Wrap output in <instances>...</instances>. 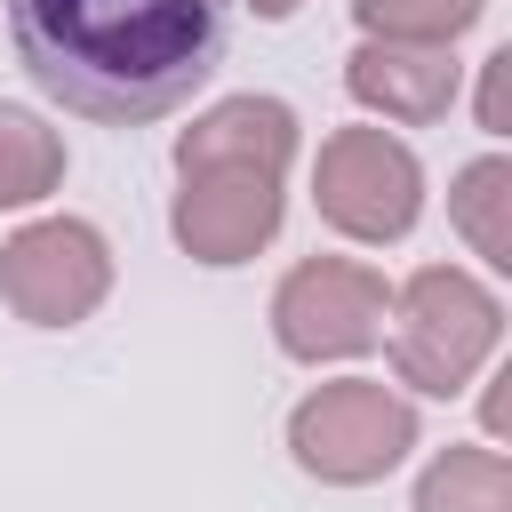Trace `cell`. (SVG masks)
I'll return each mask as SVG.
<instances>
[{
  "label": "cell",
  "mask_w": 512,
  "mask_h": 512,
  "mask_svg": "<svg viewBox=\"0 0 512 512\" xmlns=\"http://www.w3.org/2000/svg\"><path fill=\"white\" fill-rule=\"evenodd\" d=\"M8 40L64 112L144 128L224 64V0H8Z\"/></svg>",
  "instance_id": "1"
},
{
  "label": "cell",
  "mask_w": 512,
  "mask_h": 512,
  "mask_svg": "<svg viewBox=\"0 0 512 512\" xmlns=\"http://www.w3.org/2000/svg\"><path fill=\"white\" fill-rule=\"evenodd\" d=\"M296 160V112L280 96H224L176 136L168 232L200 264H248L280 232V176Z\"/></svg>",
  "instance_id": "2"
},
{
  "label": "cell",
  "mask_w": 512,
  "mask_h": 512,
  "mask_svg": "<svg viewBox=\"0 0 512 512\" xmlns=\"http://www.w3.org/2000/svg\"><path fill=\"white\" fill-rule=\"evenodd\" d=\"M496 336H504V304L456 264H424L392 296V376L432 400L464 392L496 352Z\"/></svg>",
  "instance_id": "3"
},
{
  "label": "cell",
  "mask_w": 512,
  "mask_h": 512,
  "mask_svg": "<svg viewBox=\"0 0 512 512\" xmlns=\"http://www.w3.org/2000/svg\"><path fill=\"white\" fill-rule=\"evenodd\" d=\"M288 448H296V464L312 480L368 488V480H384L416 448V408L392 384H376V376H336V384H320V392L296 400Z\"/></svg>",
  "instance_id": "4"
},
{
  "label": "cell",
  "mask_w": 512,
  "mask_h": 512,
  "mask_svg": "<svg viewBox=\"0 0 512 512\" xmlns=\"http://www.w3.org/2000/svg\"><path fill=\"white\" fill-rule=\"evenodd\" d=\"M312 200L344 240H408L424 216V168L384 128H336V136H320Z\"/></svg>",
  "instance_id": "5"
},
{
  "label": "cell",
  "mask_w": 512,
  "mask_h": 512,
  "mask_svg": "<svg viewBox=\"0 0 512 512\" xmlns=\"http://www.w3.org/2000/svg\"><path fill=\"white\" fill-rule=\"evenodd\" d=\"M384 312H392L384 272L352 256H304L272 288V336L288 360H360L368 344H384Z\"/></svg>",
  "instance_id": "6"
},
{
  "label": "cell",
  "mask_w": 512,
  "mask_h": 512,
  "mask_svg": "<svg viewBox=\"0 0 512 512\" xmlns=\"http://www.w3.org/2000/svg\"><path fill=\"white\" fill-rule=\"evenodd\" d=\"M112 296V248L80 216H40L0 248V304L32 328H72Z\"/></svg>",
  "instance_id": "7"
},
{
  "label": "cell",
  "mask_w": 512,
  "mask_h": 512,
  "mask_svg": "<svg viewBox=\"0 0 512 512\" xmlns=\"http://www.w3.org/2000/svg\"><path fill=\"white\" fill-rule=\"evenodd\" d=\"M344 88L368 112H384L400 128H424L456 104V56H448V40H360L344 56Z\"/></svg>",
  "instance_id": "8"
},
{
  "label": "cell",
  "mask_w": 512,
  "mask_h": 512,
  "mask_svg": "<svg viewBox=\"0 0 512 512\" xmlns=\"http://www.w3.org/2000/svg\"><path fill=\"white\" fill-rule=\"evenodd\" d=\"M416 512H512L504 448H440L416 480Z\"/></svg>",
  "instance_id": "9"
},
{
  "label": "cell",
  "mask_w": 512,
  "mask_h": 512,
  "mask_svg": "<svg viewBox=\"0 0 512 512\" xmlns=\"http://www.w3.org/2000/svg\"><path fill=\"white\" fill-rule=\"evenodd\" d=\"M504 208H512V160L504 152H480L456 184H448V216H456V232L472 240V256L480 264H512V224H504Z\"/></svg>",
  "instance_id": "10"
},
{
  "label": "cell",
  "mask_w": 512,
  "mask_h": 512,
  "mask_svg": "<svg viewBox=\"0 0 512 512\" xmlns=\"http://www.w3.org/2000/svg\"><path fill=\"white\" fill-rule=\"evenodd\" d=\"M64 184V136L24 112V104H0V208H32Z\"/></svg>",
  "instance_id": "11"
},
{
  "label": "cell",
  "mask_w": 512,
  "mask_h": 512,
  "mask_svg": "<svg viewBox=\"0 0 512 512\" xmlns=\"http://www.w3.org/2000/svg\"><path fill=\"white\" fill-rule=\"evenodd\" d=\"M488 0H352L368 40H456Z\"/></svg>",
  "instance_id": "12"
},
{
  "label": "cell",
  "mask_w": 512,
  "mask_h": 512,
  "mask_svg": "<svg viewBox=\"0 0 512 512\" xmlns=\"http://www.w3.org/2000/svg\"><path fill=\"white\" fill-rule=\"evenodd\" d=\"M504 96H512V48H496V56L480 64V128H488V136H504V128H512Z\"/></svg>",
  "instance_id": "13"
},
{
  "label": "cell",
  "mask_w": 512,
  "mask_h": 512,
  "mask_svg": "<svg viewBox=\"0 0 512 512\" xmlns=\"http://www.w3.org/2000/svg\"><path fill=\"white\" fill-rule=\"evenodd\" d=\"M248 8H256V16H272V24H280V16H296V0H248Z\"/></svg>",
  "instance_id": "14"
}]
</instances>
